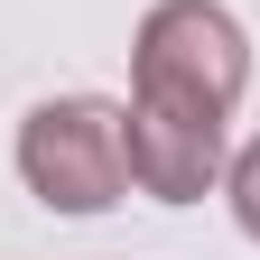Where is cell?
Masks as SVG:
<instances>
[{
    "mask_svg": "<svg viewBox=\"0 0 260 260\" xmlns=\"http://www.w3.org/2000/svg\"><path fill=\"white\" fill-rule=\"evenodd\" d=\"M130 186L195 205L223 177V121L251 84V38L223 0H158L130 56Z\"/></svg>",
    "mask_w": 260,
    "mask_h": 260,
    "instance_id": "6da1fadb",
    "label": "cell"
},
{
    "mask_svg": "<svg viewBox=\"0 0 260 260\" xmlns=\"http://www.w3.org/2000/svg\"><path fill=\"white\" fill-rule=\"evenodd\" d=\"M19 177L47 214H103L130 186V112L93 93H56L19 121Z\"/></svg>",
    "mask_w": 260,
    "mask_h": 260,
    "instance_id": "7a4b0ae2",
    "label": "cell"
},
{
    "mask_svg": "<svg viewBox=\"0 0 260 260\" xmlns=\"http://www.w3.org/2000/svg\"><path fill=\"white\" fill-rule=\"evenodd\" d=\"M233 214H242V233L260 242V140L233 158Z\"/></svg>",
    "mask_w": 260,
    "mask_h": 260,
    "instance_id": "3957f363",
    "label": "cell"
}]
</instances>
